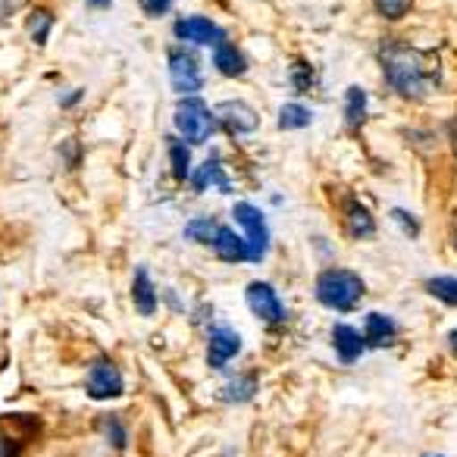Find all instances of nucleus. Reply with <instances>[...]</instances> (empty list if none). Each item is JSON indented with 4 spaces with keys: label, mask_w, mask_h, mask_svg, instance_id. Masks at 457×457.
Instances as JSON below:
<instances>
[{
    "label": "nucleus",
    "mask_w": 457,
    "mask_h": 457,
    "mask_svg": "<svg viewBox=\"0 0 457 457\" xmlns=\"http://www.w3.org/2000/svg\"><path fill=\"white\" fill-rule=\"evenodd\" d=\"M172 122H176V132L182 135L185 145H207L210 135L216 132V116L201 97L185 95L182 101L176 104V113H172Z\"/></svg>",
    "instance_id": "3"
},
{
    "label": "nucleus",
    "mask_w": 457,
    "mask_h": 457,
    "mask_svg": "<svg viewBox=\"0 0 457 457\" xmlns=\"http://www.w3.org/2000/svg\"><path fill=\"white\" fill-rule=\"evenodd\" d=\"M191 179V188L195 191H207V188H220V191H232V182H228L226 170H222V160L220 157H210L201 170L195 172Z\"/></svg>",
    "instance_id": "17"
},
{
    "label": "nucleus",
    "mask_w": 457,
    "mask_h": 457,
    "mask_svg": "<svg viewBox=\"0 0 457 457\" xmlns=\"http://www.w3.org/2000/svg\"><path fill=\"white\" fill-rule=\"evenodd\" d=\"M172 4H176V0H138L141 13L151 16V20H160V16H166L172 10Z\"/></svg>",
    "instance_id": "29"
},
{
    "label": "nucleus",
    "mask_w": 457,
    "mask_h": 457,
    "mask_svg": "<svg viewBox=\"0 0 457 457\" xmlns=\"http://www.w3.org/2000/svg\"><path fill=\"white\" fill-rule=\"evenodd\" d=\"M113 0H91V7H101V10H107Z\"/></svg>",
    "instance_id": "33"
},
{
    "label": "nucleus",
    "mask_w": 457,
    "mask_h": 457,
    "mask_svg": "<svg viewBox=\"0 0 457 457\" xmlns=\"http://www.w3.org/2000/svg\"><path fill=\"white\" fill-rule=\"evenodd\" d=\"M451 245H454V251H457V226H454V232H451Z\"/></svg>",
    "instance_id": "36"
},
{
    "label": "nucleus",
    "mask_w": 457,
    "mask_h": 457,
    "mask_svg": "<svg viewBox=\"0 0 457 457\" xmlns=\"http://www.w3.org/2000/svg\"><path fill=\"white\" fill-rule=\"evenodd\" d=\"M429 457H445V454H429Z\"/></svg>",
    "instance_id": "37"
},
{
    "label": "nucleus",
    "mask_w": 457,
    "mask_h": 457,
    "mask_svg": "<svg viewBox=\"0 0 457 457\" xmlns=\"http://www.w3.org/2000/svg\"><path fill=\"white\" fill-rule=\"evenodd\" d=\"M232 220L245 228V242H248L251 251V263H261L270 251V226H267V216L261 213V207L248 201H238L232 207Z\"/></svg>",
    "instance_id": "4"
},
{
    "label": "nucleus",
    "mask_w": 457,
    "mask_h": 457,
    "mask_svg": "<svg viewBox=\"0 0 457 457\" xmlns=\"http://www.w3.org/2000/svg\"><path fill=\"white\" fill-rule=\"evenodd\" d=\"M216 116V126L226 129L232 138H242V135H254L261 129V113H257L251 104L245 101H222L220 107L213 110Z\"/></svg>",
    "instance_id": "8"
},
{
    "label": "nucleus",
    "mask_w": 457,
    "mask_h": 457,
    "mask_svg": "<svg viewBox=\"0 0 457 457\" xmlns=\"http://www.w3.org/2000/svg\"><path fill=\"white\" fill-rule=\"evenodd\" d=\"M170 79H172V88L179 95H197L204 88V70H201V60H197L195 51L188 47H172L170 51Z\"/></svg>",
    "instance_id": "5"
},
{
    "label": "nucleus",
    "mask_w": 457,
    "mask_h": 457,
    "mask_svg": "<svg viewBox=\"0 0 457 457\" xmlns=\"http://www.w3.org/2000/svg\"><path fill=\"white\" fill-rule=\"evenodd\" d=\"M288 85H292L295 91H313V85H317L313 66L304 63V60H298V63L292 66V72H288Z\"/></svg>",
    "instance_id": "26"
},
{
    "label": "nucleus",
    "mask_w": 457,
    "mask_h": 457,
    "mask_svg": "<svg viewBox=\"0 0 457 457\" xmlns=\"http://www.w3.org/2000/svg\"><path fill=\"white\" fill-rule=\"evenodd\" d=\"M29 35H32L35 45H47V38H51V29H54V16L47 13V10H32L29 13V22H26Z\"/></svg>",
    "instance_id": "24"
},
{
    "label": "nucleus",
    "mask_w": 457,
    "mask_h": 457,
    "mask_svg": "<svg viewBox=\"0 0 457 457\" xmlns=\"http://www.w3.org/2000/svg\"><path fill=\"white\" fill-rule=\"evenodd\" d=\"M257 376L254 373H238L232 376V379L226 382V388H222V401H228V404H245V401H251L257 395Z\"/></svg>",
    "instance_id": "19"
},
{
    "label": "nucleus",
    "mask_w": 457,
    "mask_h": 457,
    "mask_svg": "<svg viewBox=\"0 0 457 457\" xmlns=\"http://www.w3.org/2000/svg\"><path fill=\"white\" fill-rule=\"evenodd\" d=\"M248 57H245V51L242 47H236V45H216L213 47V70L220 72V76H226V79H242L245 72H248Z\"/></svg>",
    "instance_id": "13"
},
{
    "label": "nucleus",
    "mask_w": 457,
    "mask_h": 457,
    "mask_svg": "<svg viewBox=\"0 0 457 457\" xmlns=\"http://www.w3.org/2000/svg\"><path fill=\"white\" fill-rule=\"evenodd\" d=\"M363 338H367V348H388L398 338V323L392 317H386V313H367Z\"/></svg>",
    "instance_id": "14"
},
{
    "label": "nucleus",
    "mask_w": 457,
    "mask_h": 457,
    "mask_svg": "<svg viewBox=\"0 0 457 457\" xmlns=\"http://www.w3.org/2000/svg\"><path fill=\"white\" fill-rule=\"evenodd\" d=\"M216 232H220V222L210 220V216H197V220H191L188 226H185V238L204 245V248H213Z\"/></svg>",
    "instance_id": "21"
},
{
    "label": "nucleus",
    "mask_w": 457,
    "mask_h": 457,
    "mask_svg": "<svg viewBox=\"0 0 457 457\" xmlns=\"http://www.w3.org/2000/svg\"><path fill=\"white\" fill-rule=\"evenodd\" d=\"M132 304L141 317H154L157 311V288H154L151 276H147L145 267L135 270V279H132Z\"/></svg>",
    "instance_id": "16"
},
{
    "label": "nucleus",
    "mask_w": 457,
    "mask_h": 457,
    "mask_svg": "<svg viewBox=\"0 0 457 457\" xmlns=\"http://www.w3.org/2000/svg\"><path fill=\"white\" fill-rule=\"evenodd\" d=\"M379 63L386 72L388 88L404 101H423L429 95V72L423 66V57L404 41H382L379 45Z\"/></svg>",
    "instance_id": "1"
},
{
    "label": "nucleus",
    "mask_w": 457,
    "mask_h": 457,
    "mask_svg": "<svg viewBox=\"0 0 457 457\" xmlns=\"http://www.w3.org/2000/svg\"><path fill=\"white\" fill-rule=\"evenodd\" d=\"M332 348H336L338 361L342 363H357L367 351V338H363L361 329L348 323H336L332 326Z\"/></svg>",
    "instance_id": "11"
},
{
    "label": "nucleus",
    "mask_w": 457,
    "mask_h": 457,
    "mask_svg": "<svg viewBox=\"0 0 457 457\" xmlns=\"http://www.w3.org/2000/svg\"><path fill=\"white\" fill-rule=\"evenodd\" d=\"M426 292L445 307H457V276H432L426 279Z\"/></svg>",
    "instance_id": "22"
},
{
    "label": "nucleus",
    "mask_w": 457,
    "mask_h": 457,
    "mask_svg": "<svg viewBox=\"0 0 457 457\" xmlns=\"http://www.w3.org/2000/svg\"><path fill=\"white\" fill-rule=\"evenodd\" d=\"M22 445L16 438H10L7 432H0V457H20Z\"/></svg>",
    "instance_id": "30"
},
{
    "label": "nucleus",
    "mask_w": 457,
    "mask_h": 457,
    "mask_svg": "<svg viewBox=\"0 0 457 457\" xmlns=\"http://www.w3.org/2000/svg\"><path fill=\"white\" fill-rule=\"evenodd\" d=\"M101 423H104V432H107L110 448L126 451V445H129V432H126V426H122V420H120V417H104Z\"/></svg>",
    "instance_id": "27"
},
{
    "label": "nucleus",
    "mask_w": 457,
    "mask_h": 457,
    "mask_svg": "<svg viewBox=\"0 0 457 457\" xmlns=\"http://www.w3.org/2000/svg\"><path fill=\"white\" fill-rule=\"evenodd\" d=\"M170 163H172V176L176 182H185L191 176V151L185 141H172L170 138Z\"/></svg>",
    "instance_id": "23"
},
{
    "label": "nucleus",
    "mask_w": 457,
    "mask_h": 457,
    "mask_svg": "<svg viewBox=\"0 0 457 457\" xmlns=\"http://www.w3.org/2000/svg\"><path fill=\"white\" fill-rule=\"evenodd\" d=\"M242 351V336L236 329H228V326H213L210 332V342H207V363L213 370L226 367L232 357H238Z\"/></svg>",
    "instance_id": "10"
},
{
    "label": "nucleus",
    "mask_w": 457,
    "mask_h": 457,
    "mask_svg": "<svg viewBox=\"0 0 457 457\" xmlns=\"http://www.w3.org/2000/svg\"><path fill=\"white\" fill-rule=\"evenodd\" d=\"M363 122H367V91H363L361 85H351V88L345 91V126H348L351 132H357Z\"/></svg>",
    "instance_id": "18"
},
{
    "label": "nucleus",
    "mask_w": 457,
    "mask_h": 457,
    "mask_svg": "<svg viewBox=\"0 0 457 457\" xmlns=\"http://www.w3.org/2000/svg\"><path fill=\"white\" fill-rule=\"evenodd\" d=\"M4 4H7V13H10V10H16V7H20L22 0H4Z\"/></svg>",
    "instance_id": "35"
},
{
    "label": "nucleus",
    "mask_w": 457,
    "mask_h": 457,
    "mask_svg": "<svg viewBox=\"0 0 457 457\" xmlns=\"http://www.w3.org/2000/svg\"><path fill=\"white\" fill-rule=\"evenodd\" d=\"M213 251L220 261L226 263H251V251H248V242L242 236H236V228H226L220 226L213 238Z\"/></svg>",
    "instance_id": "12"
},
{
    "label": "nucleus",
    "mask_w": 457,
    "mask_h": 457,
    "mask_svg": "<svg viewBox=\"0 0 457 457\" xmlns=\"http://www.w3.org/2000/svg\"><path fill=\"white\" fill-rule=\"evenodd\" d=\"M276 122H279L282 132H298V129H307L313 122V110L298 101H288L279 107V120Z\"/></svg>",
    "instance_id": "20"
},
{
    "label": "nucleus",
    "mask_w": 457,
    "mask_h": 457,
    "mask_svg": "<svg viewBox=\"0 0 457 457\" xmlns=\"http://www.w3.org/2000/svg\"><path fill=\"white\" fill-rule=\"evenodd\" d=\"M79 97H82V91H72V95H66V97H63V107H76Z\"/></svg>",
    "instance_id": "31"
},
{
    "label": "nucleus",
    "mask_w": 457,
    "mask_h": 457,
    "mask_svg": "<svg viewBox=\"0 0 457 457\" xmlns=\"http://www.w3.org/2000/svg\"><path fill=\"white\" fill-rule=\"evenodd\" d=\"M373 7H376V13H379L382 20L398 22V20H404V16L411 13L413 0H373Z\"/></svg>",
    "instance_id": "25"
},
{
    "label": "nucleus",
    "mask_w": 457,
    "mask_h": 457,
    "mask_svg": "<svg viewBox=\"0 0 457 457\" xmlns=\"http://www.w3.org/2000/svg\"><path fill=\"white\" fill-rule=\"evenodd\" d=\"M85 392L95 401H113L126 392V382H122V373L110 357H101V361L91 363L88 379H85Z\"/></svg>",
    "instance_id": "6"
},
{
    "label": "nucleus",
    "mask_w": 457,
    "mask_h": 457,
    "mask_svg": "<svg viewBox=\"0 0 457 457\" xmlns=\"http://www.w3.org/2000/svg\"><path fill=\"white\" fill-rule=\"evenodd\" d=\"M345 228H348L351 238H373L376 236V220L370 213V207H363L361 201L348 197L345 201Z\"/></svg>",
    "instance_id": "15"
},
{
    "label": "nucleus",
    "mask_w": 457,
    "mask_h": 457,
    "mask_svg": "<svg viewBox=\"0 0 457 457\" xmlns=\"http://www.w3.org/2000/svg\"><path fill=\"white\" fill-rule=\"evenodd\" d=\"M245 301H248V311L254 313L261 323L267 326H282L286 323V304L276 295V288L270 282H251L245 288Z\"/></svg>",
    "instance_id": "7"
},
{
    "label": "nucleus",
    "mask_w": 457,
    "mask_h": 457,
    "mask_svg": "<svg viewBox=\"0 0 457 457\" xmlns=\"http://www.w3.org/2000/svg\"><path fill=\"white\" fill-rule=\"evenodd\" d=\"M172 32H176V38L185 41V45L216 47L226 41V29H220L213 20H207V16H182Z\"/></svg>",
    "instance_id": "9"
},
{
    "label": "nucleus",
    "mask_w": 457,
    "mask_h": 457,
    "mask_svg": "<svg viewBox=\"0 0 457 457\" xmlns=\"http://www.w3.org/2000/svg\"><path fill=\"white\" fill-rule=\"evenodd\" d=\"M448 345H451V351H454V354H457V329L448 336Z\"/></svg>",
    "instance_id": "34"
},
{
    "label": "nucleus",
    "mask_w": 457,
    "mask_h": 457,
    "mask_svg": "<svg viewBox=\"0 0 457 457\" xmlns=\"http://www.w3.org/2000/svg\"><path fill=\"white\" fill-rule=\"evenodd\" d=\"M451 145H454V154H457V120L451 122Z\"/></svg>",
    "instance_id": "32"
},
{
    "label": "nucleus",
    "mask_w": 457,
    "mask_h": 457,
    "mask_svg": "<svg viewBox=\"0 0 457 457\" xmlns=\"http://www.w3.org/2000/svg\"><path fill=\"white\" fill-rule=\"evenodd\" d=\"M392 220L401 226V232H404L407 238H417L420 236V220L413 213H407V210H401V207H395L392 210Z\"/></svg>",
    "instance_id": "28"
},
{
    "label": "nucleus",
    "mask_w": 457,
    "mask_h": 457,
    "mask_svg": "<svg viewBox=\"0 0 457 457\" xmlns=\"http://www.w3.org/2000/svg\"><path fill=\"white\" fill-rule=\"evenodd\" d=\"M363 292H367V286H363L361 276L354 270H338V267L323 270L317 276V286H313V295H317L320 304L338 313L354 311L357 301L363 298Z\"/></svg>",
    "instance_id": "2"
}]
</instances>
